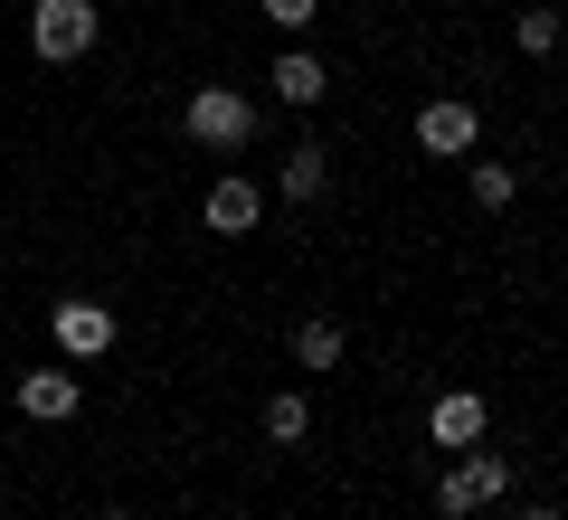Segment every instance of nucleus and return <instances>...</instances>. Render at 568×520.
I'll return each mask as SVG.
<instances>
[{
  "instance_id": "f257e3e1",
  "label": "nucleus",
  "mask_w": 568,
  "mask_h": 520,
  "mask_svg": "<svg viewBox=\"0 0 568 520\" xmlns=\"http://www.w3.org/2000/svg\"><path fill=\"white\" fill-rule=\"evenodd\" d=\"M181 133L200 142V152H246V142H256V104H246L237 85H219V77H209L200 95L181 104Z\"/></svg>"
},
{
  "instance_id": "f03ea898",
  "label": "nucleus",
  "mask_w": 568,
  "mask_h": 520,
  "mask_svg": "<svg viewBox=\"0 0 568 520\" xmlns=\"http://www.w3.org/2000/svg\"><path fill=\"white\" fill-rule=\"evenodd\" d=\"M511 492V455H484V445H465V455L436 473V511L446 520H474L484 501H503Z\"/></svg>"
},
{
  "instance_id": "7ed1b4c3",
  "label": "nucleus",
  "mask_w": 568,
  "mask_h": 520,
  "mask_svg": "<svg viewBox=\"0 0 568 520\" xmlns=\"http://www.w3.org/2000/svg\"><path fill=\"white\" fill-rule=\"evenodd\" d=\"M95 39H104L95 0H29V48H39L48 67H77Z\"/></svg>"
},
{
  "instance_id": "20e7f679",
  "label": "nucleus",
  "mask_w": 568,
  "mask_h": 520,
  "mask_svg": "<svg viewBox=\"0 0 568 520\" xmlns=\"http://www.w3.org/2000/svg\"><path fill=\"white\" fill-rule=\"evenodd\" d=\"M407 133H417V152H436V161H465L474 142H484V114H474L465 95H426Z\"/></svg>"
},
{
  "instance_id": "39448f33",
  "label": "nucleus",
  "mask_w": 568,
  "mask_h": 520,
  "mask_svg": "<svg viewBox=\"0 0 568 520\" xmlns=\"http://www.w3.org/2000/svg\"><path fill=\"white\" fill-rule=\"evenodd\" d=\"M10 407L39 417V426H67V417L85 407V379H77V369H58V360H48V369H20V379H10Z\"/></svg>"
},
{
  "instance_id": "423d86ee",
  "label": "nucleus",
  "mask_w": 568,
  "mask_h": 520,
  "mask_svg": "<svg viewBox=\"0 0 568 520\" xmlns=\"http://www.w3.org/2000/svg\"><path fill=\"white\" fill-rule=\"evenodd\" d=\"M48 332H58V350L67 360H104L114 350V303H48Z\"/></svg>"
},
{
  "instance_id": "0eeeda50",
  "label": "nucleus",
  "mask_w": 568,
  "mask_h": 520,
  "mask_svg": "<svg viewBox=\"0 0 568 520\" xmlns=\"http://www.w3.org/2000/svg\"><path fill=\"white\" fill-rule=\"evenodd\" d=\"M493 407L484 388H446V398H426V445H446V455H465V445H484Z\"/></svg>"
},
{
  "instance_id": "6e6552de",
  "label": "nucleus",
  "mask_w": 568,
  "mask_h": 520,
  "mask_svg": "<svg viewBox=\"0 0 568 520\" xmlns=\"http://www.w3.org/2000/svg\"><path fill=\"white\" fill-rule=\"evenodd\" d=\"M256 218H265V190L237 181V171H219L209 200H200V227H209V237H256Z\"/></svg>"
},
{
  "instance_id": "1a4fd4ad",
  "label": "nucleus",
  "mask_w": 568,
  "mask_h": 520,
  "mask_svg": "<svg viewBox=\"0 0 568 520\" xmlns=\"http://www.w3.org/2000/svg\"><path fill=\"white\" fill-rule=\"evenodd\" d=\"M265 77H275L284 104H323V95H332V67L313 58V48H275V67H265Z\"/></svg>"
},
{
  "instance_id": "9d476101",
  "label": "nucleus",
  "mask_w": 568,
  "mask_h": 520,
  "mask_svg": "<svg viewBox=\"0 0 568 520\" xmlns=\"http://www.w3.org/2000/svg\"><path fill=\"white\" fill-rule=\"evenodd\" d=\"M342 350H351V340H342V322H332V313H304V322H294V369L323 379V369H342Z\"/></svg>"
},
{
  "instance_id": "9b49d317",
  "label": "nucleus",
  "mask_w": 568,
  "mask_h": 520,
  "mask_svg": "<svg viewBox=\"0 0 568 520\" xmlns=\"http://www.w3.org/2000/svg\"><path fill=\"white\" fill-rule=\"evenodd\" d=\"M323 190H332V152H323V142H294V152H284V200L313 208Z\"/></svg>"
},
{
  "instance_id": "f8f14e48",
  "label": "nucleus",
  "mask_w": 568,
  "mask_h": 520,
  "mask_svg": "<svg viewBox=\"0 0 568 520\" xmlns=\"http://www.w3.org/2000/svg\"><path fill=\"white\" fill-rule=\"evenodd\" d=\"M265 436H275V445H304L313 436V398H304V388H275V398H265Z\"/></svg>"
},
{
  "instance_id": "ddd939ff",
  "label": "nucleus",
  "mask_w": 568,
  "mask_h": 520,
  "mask_svg": "<svg viewBox=\"0 0 568 520\" xmlns=\"http://www.w3.org/2000/svg\"><path fill=\"white\" fill-rule=\"evenodd\" d=\"M521 200V171L511 161H474V208H511Z\"/></svg>"
},
{
  "instance_id": "4468645a",
  "label": "nucleus",
  "mask_w": 568,
  "mask_h": 520,
  "mask_svg": "<svg viewBox=\"0 0 568 520\" xmlns=\"http://www.w3.org/2000/svg\"><path fill=\"white\" fill-rule=\"evenodd\" d=\"M511 39H521V58H549V48H559V10H549V0H530L521 20H511Z\"/></svg>"
},
{
  "instance_id": "2eb2a0df",
  "label": "nucleus",
  "mask_w": 568,
  "mask_h": 520,
  "mask_svg": "<svg viewBox=\"0 0 568 520\" xmlns=\"http://www.w3.org/2000/svg\"><path fill=\"white\" fill-rule=\"evenodd\" d=\"M256 10H265V20L284 29V39H304V29L323 20V0H256Z\"/></svg>"
},
{
  "instance_id": "dca6fc26",
  "label": "nucleus",
  "mask_w": 568,
  "mask_h": 520,
  "mask_svg": "<svg viewBox=\"0 0 568 520\" xmlns=\"http://www.w3.org/2000/svg\"><path fill=\"white\" fill-rule=\"evenodd\" d=\"M521 520H559V511H549V501H530V511H521Z\"/></svg>"
},
{
  "instance_id": "f3484780",
  "label": "nucleus",
  "mask_w": 568,
  "mask_h": 520,
  "mask_svg": "<svg viewBox=\"0 0 568 520\" xmlns=\"http://www.w3.org/2000/svg\"><path fill=\"white\" fill-rule=\"evenodd\" d=\"M58 520H67V511H58Z\"/></svg>"
}]
</instances>
